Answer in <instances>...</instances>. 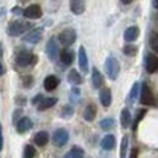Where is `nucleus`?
<instances>
[{"mask_svg": "<svg viewBox=\"0 0 158 158\" xmlns=\"http://www.w3.org/2000/svg\"><path fill=\"white\" fill-rule=\"evenodd\" d=\"M0 56H2V47H0Z\"/></svg>", "mask_w": 158, "mask_h": 158, "instance_id": "nucleus-39", "label": "nucleus"}, {"mask_svg": "<svg viewBox=\"0 0 158 158\" xmlns=\"http://www.w3.org/2000/svg\"><path fill=\"white\" fill-rule=\"evenodd\" d=\"M123 53L126 54V56H135L136 53H138V48H136L135 45L132 44H127L123 47Z\"/></svg>", "mask_w": 158, "mask_h": 158, "instance_id": "nucleus-32", "label": "nucleus"}, {"mask_svg": "<svg viewBox=\"0 0 158 158\" xmlns=\"http://www.w3.org/2000/svg\"><path fill=\"white\" fill-rule=\"evenodd\" d=\"M138 37H139V28H138V27H129V28L124 31V40H126L127 43L135 41Z\"/></svg>", "mask_w": 158, "mask_h": 158, "instance_id": "nucleus-14", "label": "nucleus"}, {"mask_svg": "<svg viewBox=\"0 0 158 158\" xmlns=\"http://www.w3.org/2000/svg\"><path fill=\"white\" fill-rule=\"evenodd\" d=\"M59 41L63 45H66V47L72 45L76 41V32H75V29L68 28V29H64V31H62L60 35H59Z\"/></svg>", "mask_w": 158, "mask_h": 158, "instance_id": "nucleus-4", "label": "nucleus"}, {"mask_svg": "<svg viewBox=\"0 0 158 158\" xmlns=\"http://www.w3.org/2000/svg\"><path fill=\"white\" fill-rule=\"evenodd\" d=\"M84 157H85L84 151H82L81 148L75 147V148H72L68 154H66V157H64V158H84Z\"/></svg>", "mask_w": 158, "mask_h": 158, "instance_id": "nucleus-24", "label": "nucleus"}, {"mask_svg": "<svg viewBox=\"0 0 158 158\" xmlns=\"http://www.w3.org/2000/svg\"><path fill=\"white\" fill-rule=\"evenodd\" d=\"M41 35H43V29L37 28V29H34V31H29L28 34L23 37V41H25V43H32V44H35V43H38L40 40H41Z\"/></svg>", "mask_w": 158, "mask_h": 158, "instance_id": "nucleus-9", "label": "nucleus"}, {"mask_svg": "<svg viewBox=\"0 0 158 158\" xmlns=\"http://www.w3.org/2000/svg\"><path fill=\"white\" fill-rule=\"evenodd\" d=\"M34 141L38 147H44V145H47V142H48V133L44 132V130H43V132H38V133L35 135Z\"/></svg>", "mask_w": 158, "mask_h": 158, "instance_id": "nucleus-22", "label": "nucleus"}, {"mask_svg": "<svg viewBox=\"0 0 158 158\" xmlns=\"http://www.w3.org/2000/svg\"><path fill=\"white\" fill-rule=\"evenodd\" d=\"M31 127H32V122H31V118H28V117H22L16 123L18 133H25V132H28Z\"/></svg>", "mask_w": 158, "mask_h": 158, "instance_id": "nucleus-12", "label": "nucleus"}, {"mask_svg": "<svg viewBox=\"0 0 158 158\" xmlns=\"http://www.w3.org/2000/svg\"><path fill=\"white\" fill-rule=\"evenodd\" d=\"M34 63H37V57L29 51H21L16 56V64L21 68H27V66H31Z\"/></svg>", "mask_w": 158, "mask_h": 158, "instance_id": "nucleus-3", "label": "nucleus"}, {"mask_svg": "<svg viewBox=\"0 0 158 158\" xmlns=\"http://www.w3.org/2000/svg\"><path fill=\"white\" fill-rule=\"evenodd\" d=\"M138 92H139V84L135 82L133 86H132V91H130L129 94V102H133L136 100V97H138Z\"/></svg>", "mask_w": 158, "mask_h": 158, "instance_id": "nucleus-30", "label": "nucleus"}, {"mask_svg": "<svg viewBox=\"0 0 158 158\" xmlns=\"http://www.w3.org/2000/svg\"><path fill=\"white\" fill-rule=\"evenodd\" d=\"M100 126H101V129L102 130H110L111 127L114 126V120L113 118H102L101 122H100Z\"/></svg>", "mask_w": 158, "mask_h": 158, "instance_id": "nucleus-29", "label": "nucleus"}, {"mask_svg": "<svg viewBox=\"0 0 158 158\" xmlns=\"http://www.w3.org/2000/svg\"><path fill=\"white\" fill-rule=\"evenodd\" d=\"M72 113H73V108L70 107V106H66V107H63L62 110V117H70L72 116Z\"/></svg>", "mask_w": 158, "mask_h": 158, "instance_id": "nucleus-33", "label": "nucleus"}, {"mask_svg": "<svg viewBox=\"0 0 158 158\" xmlns=\"http://www.w3.org/2000/svg\"><path fill=\"white\" fill-rule=\"evenodd\" d=\"M3 73H5V68H3V64L0 63V76H2Z\"/></svg>", "mask_w": 158, "mask_h": 158, "instance_id": "nucleus-38", "label": "nucleus"}, {"mask_svg": "<svg viewBox=\"0 0 158 158\" xmlns=\"http://www.w3.org/2000/svg\"><path fill=\"white\" fill-rule=\"evenodd\" d=\"M95 113H97V108L94 104H89L85 107V111H84V118L86 122H92L95 118Z\"/></svg>", "mask_w": 158, "mask_h": 158, "instance_id": "nucleus-20", "label": "nucleus"}, {"mask_svg": "<svg viewBox=\"0 0 158 158\" xmlns=\"http://www.w3.org/2000/svg\"><path fill=\"white\" fill-rule=\"evenodd\" d=\"M35 148L32 145H27L23 149V158H34L35 157Z\"/></svg>", "mask_w": 158, "mask_h": 158, "instance_id": "nucleus-31", "label": "nucleus"}, {"mask_svg": "<svg viewBox=\"0 0 158 158\" xmlns=\"http://www.w3.org/2000/svg\"><path fill=\"white\" fill-rule=\"evenodd\" d=\"M104 84V78H102L101 72L98 69H92V85L94 88H101Z\"/></svg>", "mask_w": 158, "mask_h": 158, "instance_id": "nucleus-18", "label": "nucleus"}, {"mask_svg": "<svg viewBox=\"0 0 158 158\" xmlns=\"http://www.w3.org/2000/svg\"><path fill=\"white\" fill-rule=\"evenodd\" d=\"M106 72H107L108 78L111 81L117 79L118 72H120V64H118V60L114 56L107 57V60H106Z\"/></svg>", "mask_w": 158, "mask_h": 158, "instance_id": "nucleus-2", "label": "nucleus"}, {"mask_svg": "<svg viewBox=\"0 0 158 158\" xmlns=\"http://www.w3.org/2000/svg\"><path fill=\"white\" fill-rule=\"evenodd\" d=\"M29 28H31V23L22 22V21H13L7 27V34L10 35V37H19L23 32H27Z\"/></svg>", "mask_w": 158, "mask_h": 158, "instance_id": "nucleus-1", "label": "nucleus"}, {"mask_svg": "<svg viewBox=\"0 0 158 158\" xmlns=\"http://www.w3.org/2000/svg\"><path fill=\"white\" fill-rule=\"evenodd\" d=\"M73 59H75V53L72 50H62V53H60V60H62L63 64H66V66H69V64H72L73 63Z\"/></svg>", "mask_w": 158, "mask_h": 158, "instance_id": "nucleus-16", "label": "nucleus"}, {"mask_svg": "<svg viewBox=\"0 0 158 158\" xmlns=\"http://www.w3.org/2000/svg\"><path fill=\"white\" fill-rule=\"evenodd\" d=\"M47 56L50 60H54L57 56H59V47H57V43L54 38H51L47 44Z\"/></svg>", "mask_w": 158, "mask_h": 158, "instance_id": "nucleus-11", "label": "nucleus"}, {"mask_svg": "<svg viewBox=\"0 0 158 158\" xmlns=\"http://www.w3.org/2000/svg\"><path fill=\"white\" fill-rule=\"evenodd\" d=\"M130 158H138V149H133L130 154Z\"/></svg>", "mask_w": 158, "mask_h": 158, "instance_id": "nucleus-37", "label": "nucleus"}, {"mask_svg": "<svg viewBox=\"0 0 158 158\" xmlns=\"http://www.w3.org/2000/svg\"><path fill=\"white\" fill-rule=\"evenodd\" d=\"M57 85H59V79L54 75H50L44 79V88L47 91H54L57 88Z\"/></svg>", "mask_w": 158, "mask_h": 158, "instance_id": "nucleus-17", "label": "nucleus"}, {"mask_svg": "<svg viewBox=\"0 0 158 158\" xmlns=\"http://www.w3.org/2000/svg\"><path fill=\"white\" fill-rule=\"evenodd\" d=\"M127 145H129V139H127V136H123V139H122V145H120V158H126Z\"/></svg>", "mask_w": 158, "mask_h": 158, "instance_id": "nucleus-28", "label": "nucleus"}, {"mask_svg": "<svg viewBox=\"0 0 158 158\" xmlns=\"http://www.w3.org/2000/svg\"><path fill=\"white\" fill-rule=\"evenodd\" d=\"M120 123H122V126H123L124 129L129 127L130 123H132V117H130V113H129L127 108H123V110H122V114H120Z\"/></svg>", "mask_w": 158, "mask_h": 158, "instance_id": "nucleus-21", "label": "nucleus"}, {"mask_svg": "<svg viewBox=\"0 0 158 158\" xmlns=\"http://www.w3.org/2000/svg\"><path fill=\"white\" fill-rule=\"evenodd\" d=\"M57 102V98H43V101H40L38 104V110L43 111V110H47V108L53 107Z\"/></svg>", "mask_w": 158, "mask_h": 158, "instance_id": "nucleus-23", "label": "nucleus"}, {"mask_svg": "<svg viewBox=\"0 0 158 158\" xmlns=\"http://www.w3.org/2000/svg\"><path fill=\"white\" fill-rule=\"evenodd\" d=\"M141 102L145 106H154L155 104V98L152 95V91L147 84H142L141 86Z\"/></svg>", "mask_w": 158, "mask_h": 158, "instance_id": "nucleus-5", "label": "nucleus"}, {"mask_svg": "<svg viewBox=\"0 0 158 158\" xmlns=\"http://www.w3.org/2000/svg\"><path fill=\"white\" fill-rule=\"evenodd\" d=\"M69 82L73 85L82 84V76L78 73V70H70V72H69Z\"/></svg>", "mask_w": 158, "mask_h": 158, "instance_id": "nucleus-25", "label": "nucleus"}, {"mask_svg": "<svg viewBox=\"0 0 158 158\" xmlns=\"http://www.w3.org/2000/svg\"><path fill=\"white\" fill-rule=\"evenodd\" d=\"M145 113H147V110H145V108H141V110H138V114H136L135 120H133V126H132V129H133V130H136V127H138L139 122H141L142 118L145 117Z\"/></svg>", "mask_w": 158, "mask_h": 158, "instance_id": "nucleus-27", "label": "nucleus"}, {"mask_svg": "<svg viewBox=\"0 0 158 158\" xmlns=\"http://www.w3.org/2000/svg\"><path fill=\"white\" fill-rule=\"evenodd\" d=\"M3 149V133H2V124H0V151Z\"/></svg>", "mask_w": 158, "mask_h": 158, "instance_id": "nucleus-34", "label": "nucleus"}, {"mask_svg": "<svg viewBox=\"0 0 158 158\" xmlns=\"http://www.w3.org/2000/svg\"><path fill=\"white\" fill-rule=\"evenodd\" d=\"M69 141V133L66 129H57L54 132V135H53V143L56 145V147H63V145H66Z\"/></svg>", "mask_w": 158, "mask_h": 158, "instance_id": "nucleus-6", "label": "nucleus"}, {"mask_svg": "<svg viewBox=\"0 0 158 158\" xmlns=\"http://www.w3.org/2000/svg\"><path fill=\"white\" fill-rule=\"evenodd\" d=\"M145 68L149 73H155L158 70V57L155 54H148L145 57Z\"/></svg>", "mask_w": 158, "mask_h": 158, "instance_id": "nucleus-8", "label": "nucleus"}, {"mask_svg": "<svg viewBox=\"0 0 158 158\" xmlns=\"http://www.w3.org/2000/svg\"><path fill=\"white\" fill-rule=\"evenodd\" d=\"M100 101L104 107H108L111 104V91L110 88H102L100 91Z\"/></svg>", "mask_w": 158, "mask_h": 158, "instance_id": "nucleus-13", "label": "nucleus"}, {"mask_svg": "<svg viewBox=\"0 0 158 158\" xmlns=\"http://www.w3.org/2000/svg\"><path fill=\"white\" fill-rule=\"evenodd\" d=\"M40 100H43V95H37L34 98V100H32V104H40Z\"/></svg>", "mask_w": 158, "mask_h": 158, "instance_id": "nucleus-35", "label": "nucleus"}, {"mask_svg": "<svg viewBox=\"0 0 158 158\" xmlns=\"http://www.w3.org/2000/svg\"><path fill=\"white\" fill-rule=\"evenodd\" d=\"M22 13L27 19H38V18H41V15H43V10H41V7H40L38 5H31V6H28Z\"/></svg>", "mask_w": 158, "mask_h": 158, "instance_id": "nucleus-7", "label": "nucleus"}, {"mask_svg": "<svg viewBox=\"0 0 158 158\" xmlns=\"http://www.w3.org/2000/svg\"><path fill=\"white\" fill-rule=\"evenodd\" d=\"M23 82H25V85H31L32 84V79H31V76H25V81H23Z\"/></svg>", "mask_w": 158, "mask_h": 158, "instance_id": "nucleus-36", "label": "nucleus"}, {"mask_svg": "<svg viewBox=\"0 0 158 158\" xmlns=\"http://www.w3.org/2000/svg\"><path fill=\"white\" fill-rule=\"evenodd\" d=\"M149 45L158 54V32H152V34L149 35Z\"/></svg>", "mask_w": 158, "mask_h": 158, "instance_id": "nucleus-26", "label": "nucleus"}, {"mask_svg": "<svg viewBox=\"0 0 158 158\" xmlns=\"http://www.w3.org/2000/svg\"><path fill=\"white\" fill-rule=\"evenodd\" d=\"M101 147H102V149H106V151L113 149V148L116 147V138H114L113 135H106L101 139Z\"/></svg>", "mask_w": 158, "mask_h": 158, "instance_id": "nucleus-15", "label": "nucleus"}, {"mask_svg": "<svg viewBox=\"0 0 158 158\" xmlns=\"http://www.w3.org/2000/svg\"><path fill=\"white\" fill-rule=\"evenodd\" d=\"M78 60H79V68H81V70H82L84 73H86V72H88V59H86V53H85L84 47H79Z\"/></svg>", "mask_w": 158, "mask_h": 158, "instance_id": "nucleus-10", "label": "nucleus"}, {"mask_svg": "<svg viewBox=\"0 0 158 158\" xmlns=\"http://www.w3.org/2000/svg\"><path fill=\"white\" fill-rule=\"evenodd\" d=\"M70 10L73 12L75 15H81L85 10V3L81 0H72L70 2Z\"/></svg>", "mask_w": 158, "mask_h": 158, "instance_id": "nucleus-19", "label": "nucleus"}]
</instances>
